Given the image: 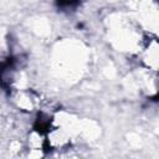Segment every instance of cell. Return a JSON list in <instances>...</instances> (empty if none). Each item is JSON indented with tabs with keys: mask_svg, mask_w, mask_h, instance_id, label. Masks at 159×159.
Here are the masks:
<instances>
[{
	"mask_svg": "<svg viewBox=\"0 0 159 159\" xmlns=\"http://www.w3.org/2000/svg\"><path fill=\"white\" fill-rule=\"evenodd\" d=\"M78 1L80 0H56V4L58 6L65 7V6H73V5L78 4Z\"/></svg>",
	"mask_w": 159,
	"mask_h": 159,
	"instance_id": "obj_1",
	"label": "cell"
}]
</instances>
